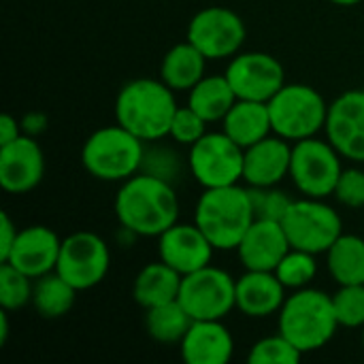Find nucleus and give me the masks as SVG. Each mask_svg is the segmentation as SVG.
Returning <instances> with one entry per match:
<instances>
[{"label":"nucleus","instance_id":"1","mask_svg":"<svg viewBox=\"0 0 364 364\" xmlns=\"http://www.w3.org/2000/svg\"><path fill=\"white\" fill-rule=\"evenodd\" d=\"M119 224L136 237H160L179 220V200L168 179L136 173L122 181L115 196Z\"/></svg>","mask_w":364,"mask_h":364},{"label":"nucleus","instance_id":"2","mask_svg":"<svg viewBox=\"0 0 364 364\" xmlns=\"http://www.w3.org/2000/svg\"><path fill=\"white\" fill-rule=\"evenodd\" d=\"M177 109L175 94L162 79H132L122 85L115 98L117 124L145 143L168 136Z\"/></svg>","mask_w":364,"mask_h":364},{"label":"nucleus","instance_id":"3","mask_svg":"<svg viewBox=\"0 0 364 364\" xmlns=\"http://www.w3.org/2000/svg\"><path fill=\"white\" fill-rule=\"evenodd\" d=\"M254 220L252 194L239 183L205 190L194 209V224L222 252L237 250Z\"/></svg>","mask_w":364,"mask_h":364},{"label":"nucleus","instance_id":"4","mask_svg":"<svg viewBox=\"0 0 364 364\" xmlns=\"http://www.w3.org/2000/svg\"><path fill=\"white\" fill-rule=\"evenodd\" d=\"M339 320L333 296L316 288L294 290L279 311V333L303 354L322 350L337 333Z\"/></svg>","mask_w":364,"mask_h":364},{"label":"nucleus","instance_id":"5","mask_svg":"<svg viewBox=\"0 0 364 364\" xmlns=\"http://www.w3.org/2000/svg\"><path fill=\"white\" fill-rule=\"evenodd\" d=\"M145 141L124 126H105L92 132L81 149L83 168L98 181H126L139 173L145 160Z\"/></svg>","mask_w":364,"mask_h":364},{"label":"nucleus","instance_id":"6","mask_svg":"<svg viewBox=\"0 0 364 364\" xmlns=\"http://www.w3.org/2000/svg\"><path fill=\"white\" fill-rule=\"evenodd\" d=\"M273 134L296 143L316 136L326 126L328 102L324 96L305 83H286L271 100Z\"/></svg>","mask_w":364,"mask_h":364},{"label":"nucleus","instance_id":"7","mask_svg":"<svg viewBox=\"0 0 364 364\" xmlns=\"http://www.w3.org/2000/svg\"><path fill=\"white\" fill-rule=\"evenodd\" d=\"M286 237L294 250L309 254H326L331 245L343 235L341 215L324 203V198L305 196L292 200L286 215L282 218Z\"/></svg>","mask_w":364,"mask_h":364},{"label":"nucleus","instance_id":"8","mask_svg":"<svg viewBox=\"0 0 364 364\" xmlns=\"http://www.w3.org/2000/svg\"><path fill=\"white\" fill-rule=\"evenodd\" d=\"M341 154L326 139H303L292 145L290 177L299 192L311 198L333 196L341 175Z\"/></svg>","mask_w":364,"mask_h":364},{"label":"nucleus","instance_id":"9","mask_svg":"<svg viewBox=\"0 0 364 364\" xmlns=\"http://www.w3.org/2000/svg\"><path fill=\"white\" fill-rule=\"evenodd\" d=\"M245 149L237 145L224 130L207 132L190 147V173L205 188H226L243 179Z\"/></svg>","mask_w":364,"mask_h":364},{"label":"nucleus","instance_id":"10","mask_svg":"<svg viewBox=\"0 0 364 364\" xmlns=\"http://www.w3.org/2000/svg\"><path fill=\"white\" fill-rule=\"evenodd\" d=\"M111 267V252L102 237L90 230H77L62 239L55 273L75 290H92L105 282Z\"/></svg>","mask_w":364,"mask_h":364},{"label":"nucleus","instance_id":"11","mask_svg":"<svg viewBox=\"0 0 364 364\" xmlns=\"http://www.w3.org/2000/svg\"><path fill=\"white\" fill-rule=\"evenodd\" d=\"M177 301L192 320H224L237 307V279L209 264L183 275Z\"/></svg>","mask_w":364,"mask_h":364},{"label":"nucleus","instance_id":"12","mask_svg":"<svg viewBox=\"0 0 364 364\" xmlns=\"http://www.w3.org/2000/svg\"><path fill=\"white\" fill-rule=\"evenodd\" d=\"M247 36L239 13L226 6H207L188 23V41L207 58H235Z\"/></svg>","mask_w":364,"mask_h":364},{"label":"nucleus","instance_id":"13","mask_svg":"<svg viewBox=\"0 0 364 364\" xmlns=\"http://www.w3.org/2000/svg\"><path fill=\"white\" fill-rule=\"evenodd\" d=\"M224 75L239 100L269 102L286 85L282 62L267 51L237 53Z\"/></svg>","mask_w":364,"mask_h":364},{"label":"nucleus","instance_id":"14","mask_svg":"<svg viewBox=\"0 0 364 364\" xmlns=\"http://www.w3.org/2000/svg\"><path fill=\"white\" fill-rule=\"evenodd\" d=\"M324 132L343 158L364 162V90L343 92L328 105Z\"/></svg>","mask_w":364,"mask_h":364},{"label":"nucleus","instance_id":"15","mask_svg":"<svg viewBox=\"0 0 364 364\" xmlns=\"http://www.w3.org/2000/svg\"><path fill=\"white\" fill-rule=\"evenodd\" d=\"M45 177V154L36 139L21 134L0 145V186L9 194H26Z\"/></svg>","mask_w":364,"mask_h":364},{"label":"nucleus","instance_id":"16","mask_svg":"<svg viewBox=\"0 0 364 364\" xmlns=\"http://www.w3.org/2000/svg\"><path fill=\"white\" fill-rule=\"evenodd\" d=\"M160 260L181 275H190L211 264L215 247L196 224H173L158 237Z\"/></svg>","mask_w":364,"mask_h":364},{"label":"nucleus","instance_id":"17","mask_svg":"<svg viewBox=\"0 0 364 364\" xmlns=\"http://www.w3.org/2000/svg\"><path fill=\"white\" fill-rule=\"evenodd\" d=\"M60 245H62V239L51 228L41 226V224L26 226L17 232V239L4 262L26 273L28 277L38 279L55 271Z\"/></svg>","mask_w":364,"mask_h":364},{"label":"nucleus","instance_id":"18","mask_svg":"<svg viewBox=\"0 0 364 364\" xmlns=\"http://www.w3.org/2000/svg\"><path fill=\"white\" fill-rule=\"evenodd\" d=\"M290 250L292 245L277 220H254L237 247L245 271H275Z\"/></svg>","mask_w":364,"mask_h":364},{"label":"nucleus","instance_id":"19","mask_svg":"<svg viewBox=\"0 0 364 364\" xmlns=\"http://www.w3.org/2000/svg\"><path fill=\"white\" fill-rule=\"evenodd\" d=\"M292 145L282 136H267L245 149L243 179L250 188H275L290 175Z\"/></svg>","mask_w":364,"mask_h":364},{"label":"nucleus","instance_id":"20","mask_svg":"<svg viewBox=\"0 0 364 364\" xmlns=\"http://www.w3.org/2000/svg\"><path fill=\"white\" fill-rule=\"evenodd\" d=\"M286 290L275 271H245L237 279V309L247 318H271L282 311Z\"/></svg>","mask_w":364,"mask_h":364},{"label":"nucleus","instance_id":"21","mask_svg":"<svg viewBox=\"0 0 364 364\" xmlns=\"http://www.w3.org/2000/svg\"><path fill=\"white\" fill-rule=\"evenodd\" d=\"M179 352L186 364H226L232 358L235 341L222 320H194Z\"/></svg>","mask_w":364,"mask_h":364},{"label":"nucleus","instance_id":"22","mask_svg":"<svg viewBox=\"0 0 364 364\" xmlns=\"http://www.w3.org/2000/svg\"><path fill=\"white\" fill-rule=\"evenodd\" d=\"M222 124L224 132L243 149L256 145L273 132L269 102L258 100H237L222 119Z\"/></svg>","mask_w":364,"mask_h":364},{"label":"nucleus","instance_id":"23","mask_svg":"<svg viewBox=\"0 0 364 364\" xmlns=\"http://www.w3.org/2000/svg\"><path fill=\"white\" fill-rule=\"evenodd\" d=\"M181 279H183V275L177 273L166 262H162V260L149 262L134 277L132 299L143 309H151V307L177 301L179 290H181Z\"/></svg>","mask_w":364,"mask_h":364},{"label":"nucleus","instance_id":"24","mask_svg":"<svg viewBox=\"0 0 364 364\" xmlns=\"http://www.w3.org/2000/svg\"><path fill=\"white\" fill-rule=\"evenodd\" d=\"M207 70V58L190 43H177L173 45L160 64V79L173 90V92H190Z\"/></svg>","mask_w":364,"mask_h":364},{"label":"nucleus","instance_id":"25","mask_svg":"<svg viewBox=\"0 0 364 364\" xmlns=\"http://www.w3.org/2000/svg\"><path fill=\"white\" fill-rule=\"evenodd\" d=\"M237 100L226 75H205L188 92V105L209 124L222 122Z\"/></svg>","mask_w":364,"mask_h":364},{"label":"nucleus","instance_id":"26","mask_svg":"<svg viewBox=\"0 0 364 364\" xmlns=\"http://www.w3.org/2000/svg\"><path fill=\"white\" fill-rule=\"evenodd\" d=\"M331 277L339 286L364 284V239L358 235H341L326 252Z\"/></svg>","mask_w":364,"mask_h":364},{"label":"nucleus","instance_id":"27","mask_svg":"<svg viewBox=\"0 0 364 364\" xmlns=\"http://www.w3.org/2000/svg\"><path fill=\"white\" fill-rule=\"evenodd\" d=\"M79 290H75L64 277H60L55 271L38 277L34 282V294H32V305L38 311L41 318L47 320H58L66 316L73 305L75 296Z\"/></svg>","mask_w":364,"mask_h":364},{"label":"nucleus","instance_id":"28","mask_svg":"<svg viewBox=\"0 0 364 364\" xmlns=\"http://www.w3.org/2000/svg\"><path fill=\"white\" fill-rule=\"evenodd\" d=\"M192 322V316L179 301L145 309V331L158 343H181Z\"/></svg>","mask_w":364,"mask_h":364},{"label":"nucleus","instance_id":"29","mask_svg":"<svg viewBox=\"0 0 364 364\" xmlns=\"http://www.w3.org/2000/svg\"><path fill=\"white\" fill-rule=\"evenodd\" d=\"M275 275L288 290H303L309 288V284L318 275V262L316 254L303 252V250H290L282 262L275 269Z\"/></svg>","mask_w":364,"mask_h":364},{"label":"nucleus","instance_id":"30","mask_svg":"<svg viewBox=\"0 0 364 364\" xmlns=\"http://www.w3.org/2000/svg\"><path fill=\"white\" fill-rule=\"evenodd\" d=\"M34 279L17 271L9 262L0 264V307L6 311H17L32 303Z\"/></svg>","mask_w":364,"mask_h":364},{"label":"nucleus","instance_id":"31","mask_svg":"<svg viewBox=\"0 0 364 364\" xmlns=\"http://www.w3.org/2000/svg\"><path fill=\"white\" fill-rule=\"evenodd\" d=\"M305 354L282 333L264 337L250 348V364H299Z\"/></svg>","mask_w":364,"mask_h":364},{"label":"nucleus","instance_id":"32","mask_svg":"<svg viewBox=\"0 0 364 364\" xmlns=\"http://www.w3.org/2000/svg\"><path fill=\"white\" fill-rule=\"evenodd\" d=\"M333 296V307L343 328H364V284L339 286Z\"/></svg>","mask_w":364,"mask_h":364},{"label":"nucleus","instance_id":"33","mask_svg":"<svg viewBox=\"0 0 364 364\" xmlns=\"http://www.w3.org/2000/svg\"><path fill=\"white\" fill-rule=\"evenodd\" d=\"M207 119H203L190 105L188 107H179L175 117H173V124H171V132L168 136L175 141V143H181V145H194L198 139H203L207 134Z\"/></svg>","mask_w":364,"mask_h":364},{"label":"nucleus","instance_id":"34","mask_svg":"<svg viewBox=\"0 0 364 364\" xmlns=\"http://www.w3.org/2000/svg\"><path fill=\"white\" fill-rule=\"evenodd\" d=\"M250 194H252L256 220L282 222L288 207L292 205V198L277 188H250Z\"/></svg>","mask_w":364,"mask_h":364},{"label":"nucleus","instance_id":"35","mask_svg":"<svg viewBox=\"0 0 364 364\" xmlns=\"http://www.w3.org/2000/svg\"><path fill=\"white\" fill-rule=\"evenodd\" d=\"M333 196L350 207V209H360L364 207V171L363 168H343L339 175V181L335 186Z\"/></svg>","mask_w":364,"mask_h":364},{"label":"nucleus","instance_id":"36","mask_svg":"<svg viewBox=\"0 0 364 364\" xmlns=\"http://www.w3.org/2000/svg\"><path fill=\"white\" fill-rule=\"evenodd\" d=\"M17 232L19 230L13 224L11 215L6 211H2L0 213V262L6 260V256H9V252H11V247H13V243L17 239Z\"/></svg>","mask_w":364,"mask_h":364},{"label":"nucleus","instance_id":"37","mask_svg":"<svg viewBox=\"0 0 364 364\" xmlns=\"http://www.w3.org/2000/svg\"><path fill=\"white\" fill-rule=\"evenodd\" d=\"M17 136H21V122H17L13 115L4 113L0 117V145H6V143L15 141Z\"/></svg>","mask_w":364,"mask_h":364},{"label":"nucleus","instance_id":"38","mask_svg":"<svg viewBox=\"0 0 364 364\" xmlns=\"http://www.w3.org/2000/svg\"><path fill=\"white\" fill-rule=\"evenodd\" d=\"M45 126H47V117L45 115H41V113H30V115H26L23 117V122H21V128L26 130V134H38V132H43L45 130Z\"/></svg>","mask_w":364,"mask_h":364},{"label":"nucleus","instance_id":"39","mask_svg":"<svg viewBox=\"0 0 364 364\" xmlns=\"http://www.w3.org/2000/svg\"><path fill=\"white\" fill-rule=\"evenodd\" d=\"M9 339V311L2 309L0 311V346H6Z\"/></svg>","mask_w":364,"mask_h":364},{"label":"nucleus","instance_id":"40","mask_svg":"<svg viewBox=\"0 0 364 364\" xmlns=\"http://www.w3.org/2000/svg\"><path fill=\"white\" fill-rule=\"evenodd\" d=\"M333 4H339V6H354V4H358V2H363V0H331Z\"/></svg>","mask_w":364,"mask_h":364},{"label":"nucleus","instance_id":"41","mask_svg":"<svg viewBox=\"0 0 364 364\" xmlns=\"http://www.w3.org/2000/svg\"><path fill=\"white\" fill-rule=\"evenodd\" d=\"M363 348H364V328H363Z\"/></svg>","mask_w":364,"mask_h":364}]
</instances>
